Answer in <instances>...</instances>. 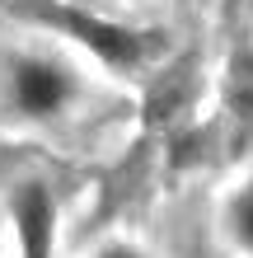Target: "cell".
I'll list each match as a JSON object with an SVG mask.
<instances>
[{"instance_id":"6da1fadb","label":"cell","mask_w":253,"mask_h":258,"mask_svg":"<svg viewBox=\"0 0 253 258\" xmlns=\"http://www.w3.org/2000/svg\"><path fill=\"white\" fill-rule=\"evenodd\" d=\"M5 94H10V108L19 117H28V122H52V117H61L75 103L80 85H75V71L66 61H56L47 52H24V56L10 61Z\"/></svg>"},{"instance_id":"7a4b0ae2","label":"cell","mask_w":253,"mask_h":258,"mask_svg":"<svg viewBox=\"0 0 253 258\" xmlns=\"http://www.w3.org/2000/svg\"><path fill=\"white\" fill-rule=\"evenodd\" d=\"M47 19L61 24L70 38L85 42V47L94 52L103 66H113V71L141 66L145 52H150V38L145 33H136V28H127V24H113V19H99V14H85V10H70V5L47 10Z\"/></svg>"},{"instance_id":"3957f363","label":"cell","mask_w":253,"mask_h":258,"mask_svg":"<svg viewBox=\"0 0 253 258\" xmlns=\"http://www.w3.org/2000/svg\"><path fill=\"white\" fill-rule=\"evenodd\" d=\"M10 221H14L24 258H52L56 253V202H52L47 183L28 178V183L10 188Z\"/></svg>"},{"instance_id":"277c9868","label":"cell","mask_w":253,"mask_h":258,"mask_svg":"<svg viewBox=\"0 0 253 258\" xmlns=\"http://www.w3.org/2000/svg\"><path fill=\"white\" fill-rule=\"evenodd\" d=\"M225 230H230V239H234V249H244V253L253 258V183L239 188V192L225 202Z\"/></svg>"},{"instance_id":"5b68a950","label":"cell","mask_w":253,"mask_h":258,"mask_svg":"<svg viewBox=\"0 0 253 258\" xmlns=\"http://www.w3.org/2000/svg\"><path fill=\"white\" fill-rule=\"evenodd\" d=\"M94 258H145V253H141L136 244H122V239H117V244H103Z\"/></svg>"}]
</instances>
